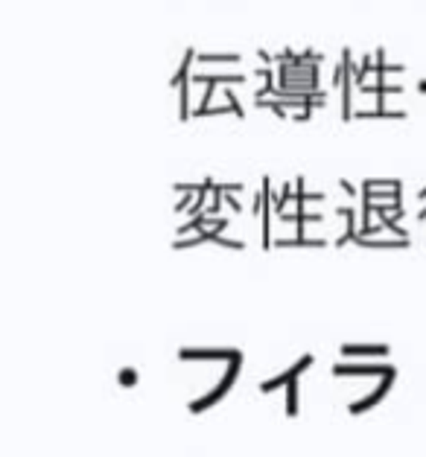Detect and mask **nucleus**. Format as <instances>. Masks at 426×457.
Wrapping results in <instances>:
<instances>
[{
  "instance_id": "nucleus-2",
  "label": "nucleus",
  "mask_w": 426,
  "mask_h": 457,
  "mask_svg": "<svg viewBox=\"0 0 426 457\" xmlns=\"http://www.w3.org/2000/svg\"><path fill=\"white\" fill-rule=\"evenodd\" d=\"M394 376H397V370H394V373H385V376H382V382H380V385H377L371 393H368V396H362L359 402H351V408H347V411H351V413L356 416V413H365V411H371L374 405H380L382 396L392 390V385H394Z\"/></svg>"
},
{
  "instance_id": "nucleus-3",
  "label": "nucleus",
  "mask_w": 426,
  "mask_h": 457,
  "mask_svg": "<svg viewBox=\"0 0 426 457\" xmlns=\"http://www.w3.org/2000/svg\"><path fill=\"white\" fill-rule=\"evenodd\" d=\"M309 364H313V355H304V359H301L298 364H292V367H289L286 373H280V376H275V379L263 382V385H260V393H272V390H278L280 385H289L292 379H298V376H301V373H304Z\"/></svg>"
},
{
  "instance_id": "nucleus-8",
  "label": "nucleus",
  "mask_w": 426,
  "mask_h": 457,
  "mask_svg": "<svg viewBox=\"0 0 426 457\" xmlns=\"http://www.w3.org/2000/svg\"><path fill=\"white\" fill-rule=\"evenodd\" d=\"M117 382H120L123 388H131V385H138V370H120Z\"/></svg>"
},
{
  "instance_id": "nucleus-6",
  "label": "nucleus",
  "mask_w": 426,
  "mask_h": 457,
  "mask_svg": "<svg viewBox=\"0 0 426 457\" xmlns=\"http://www.w3.org/2000/svg\"><path fill=\"white\" fill-rule=\"evenodd\" d=\"M342 355H389V347H351V344H344Z\"/></svg>"
},
{
  "instance_id": "nucleus-4",
  "label": "nucleus",
  "mask_w": 426,
  "mask_h": 457,
  "mask_svg": "<svg viewBox=\"0 0 426 457\" xmlns=\"http://www.w3.org/2000/svg\"><path fill=\"white\" fill-rule=\"evenodd\" d=\"M237 355H243V352L240 350H187V347L179 350V359L181 362H199V359H207V362L228 359V362H234Z\"/></svg>"
},
{
  "instance_id": "nucleus-5",
  "label": "nucleus",
  "mask_w": 426,
  "mask_h": 457,
  "mask_svg": "<svg viewBox=\"0 0 426 457\" xmlns=\"http://www.w3.org/2000/svg\"><path fill=\"white\" fill-rule=\"evenodd\" d=\"M336 376H385V373H394L392 364H374V367H362V364H336L333 367Z\"/></svg>"
},
{
  "instance_id": "nucleus-7",
  "label": "nucleus",
  "mask_w": 426,
  "mask_h": 457,
  "mask_svg": "<svg viewBox=\"0 0 426 457\" xmlns=\"http://www.w3.org/2000/svg\"><path fill=\"white\" fill-rule=\"evenodd\" d=\"M286 416H298V382L286 385Z\"/></svg>"
},
{
  "instance_id": "nucleus-1",
  "label": "nucleus",
  "mask_w": 426,
  "mask_h": 457,
  "mask_svg": "<svg viewBox=\"0 0 426 457\" xmlns=\"http://www.w3.org/2000/svg\"><path fill=\"white\" fill-rule=\"evenodd\" d=\"M240 362H243V355H237V359H234V362L228 364V373L222 376V382H219L217 388H213L210 393L199 396L196 402H190V405H187V411H190V413H202V411H207V408H213V405H217V402L222 399V396H228V390L234 388V382H237V373H240Z\"/></svg>"
}]
</instances>
